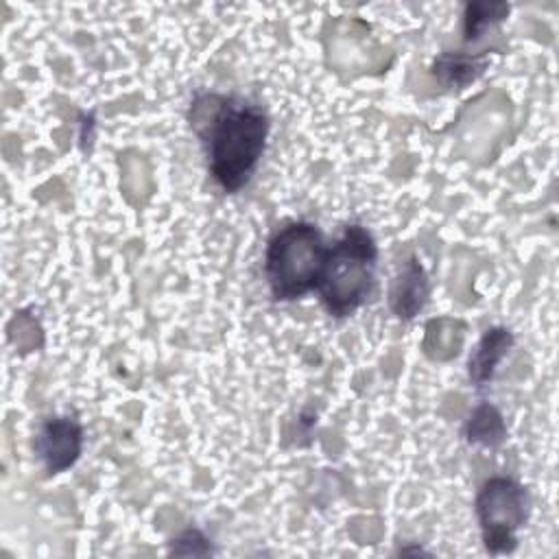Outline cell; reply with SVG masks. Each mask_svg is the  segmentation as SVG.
Here are the masks:
<instances>
[{
  "label": "cell",
  "instance_id": "cell-10",
  "mask_svg": "<svg viewBox=\"0 0 559 559\" xmlns=\"http://www.w3.org/2000/svg\"><path fill=\"white\" fill-rule=\"evenodd\" d=\"M509 13L507 2H467L463 17L465 41L478 39L491 24L504 20Z\"/></svg>",
  "mask_w": 559,
  "mask_h": 559
},
{
  "label": "cell",
  "instance_id": "cell-9",
  "mask_svg": "<svg viewBox=\"0 0 559 559\" xmlns=\"http://www.w3.org/2000/svg\"><path fill=\"white\" fill-rule=\"evenodd\" d=\"M504 437H507V426H504V419H502L500 411L489 402H480L472 411V415L465 424L467 443L496 448L504 441Z\"/></svg>",
  "mask_w": 559,
  "mask_h": 559
},
{
  "label": "cell",
  "instance_id": "cell-5",
  "mask_svg": "<svg viewBox=\"0 0 559 559\" xmlns=\"http://www.w3.org/2000/svg\"><path fill=\"white\" fill-rule=\"evenodd\" d=\"M33 445L46 472L61 474L72 467L83 452V426L70 415L50 417L41 424Z\"/></svg>",
  "mask_w": 559,
  "mask_h": 559
},
{
  "label": "cell",
  "instance_id": "cell-1",
  "mask_svg": "<svg viewBox=\"0 0 559 559\" xmlns=\"http://www.w3.org/2000/svg\"><path fill=\"white\" fill-rule=\"evenodd\" d=\"M190 124L205 148L212 179L225 192H238L255 173L269 138L262 107L223 94H199Z\"/></svg>",
  "mask_w": 559,
  "mask_h": 559
},
{
  "label": "cell",
  "instance_id": "cell-2",
  "mask_svg": "<svg viewBox=\"0 0 559 559\" xmlns=\"http://www.w3.org/2000/svg\"><path fill=\"white\" fill-rule=\"evenodd\" d=\"M378 245L367 227L352 223L328 247L317 293L332 317H349L371 295L376 284Z\"/></svg>",
  "mask_w": 559,
  "mask_h": 559
},
{
  "label": "cell",
  "instance_id": "cell-11",
  "mask_svg": "<svg viewBox=\"0 0 559 559\" xmlns=\"http://www.w3.org/2000/svg\"><path fill=\"white\" fill-rule=\"evenodd\" d=\"M197 544H207V539L199 533V531H194V528H190V531H186L179 539H177V546H173V552H177L179 548H183L181 552L183 555H205L201 548H197Z\"/></svg>",
  "mask_w": 559,
  "mask_h": 559
},
{
  "label": "cell",
  "instance_id": "cell-7",
  "mask_svg": "<svg viewBox=\"0 0 559 559\" xmlns=\"http://www.w3.org/2000/svg\"><path fill=\"white\" fill-rule=\"evenodd\" d=\"M513 343H515L513 332L509 328H500V325L487 330L480 336V341L476 343V347L467 360V376L476 389L485 386L496 376L498 365L509 354Z\"/></svg>",
  "mask_w": 559,
  "mask_h": 559
},
{
  "label": "cell",
  "instance_id": "cell-6",
  "mask_svg": "<svg viewBox=\"0 0 559 559\" xmlns=\"http://www.w3.org/2000/svg\"><path fill=\"white\" fill-rule=\"evenodd\" d=\"M430 295V282L419 264V260L413 255L402 266V271L393 277L389 286V306L393 314L402 321H411L419 314V310L426 306Z\"/></svg>",
  "mask_w": 559,
  "mask_h": 559
},
{
  "label": "cell",
  "instance_id": "cell-4",
  "mask_svg": "<svg viewBox=\"0 0 559 559\" xmlns=\"http://www.w3.org/2000/svg\"><path fill=\"white\" fill-rule=\"evenodd\" d=\"M531 496L524 485L507 476L489 478L476 496V515L483 544L489 552H511L518 546V528L524 526Z\"/></svg>",
  "mask_w": 559,
  "mask_h": 559
},
{
  "label": "cell",
  "instance_id": "cell-3",
  "mask_svg": "<svg viewBox=\"0 0 559 559\" xmlns=\"http://www.w3.org/2000/svg\"><path fill=\"white\" fill-rule=\"evenodd\" d=\"M325 255L323 234L308 221H295L275 231L264 253V275L273 299L290 301L317 290Z\"/></svg>",
  "mask_w": 559,
  "mask_h": 559
},
{
  "label": "cell",
  "instance_id": "cell-8",
  "mask_svg": "<svg viewBox=\"0 0 559 559\" xmlns=\"http://www.w3.org/2000/svg\"><path fill=\"white\" fill-rule=\"evenodd\" d=\"M487 68L485 55L443 52L432 63V74L448 87H465L474 83Z\"/></svg>",
  "mask_w": 559,
  "mask_h": 559
}]
</instances>
